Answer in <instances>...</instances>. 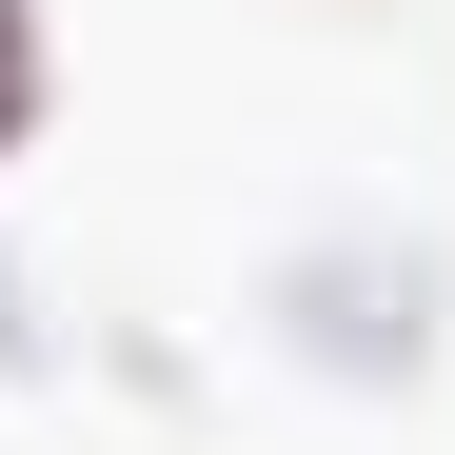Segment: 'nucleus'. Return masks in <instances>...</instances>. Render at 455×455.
Returning a JSON list of instances; mask_svg holds the SVG:
<instances>
[{
    "instance_id": "obj_1",
    "label": "nucleus",
    "mask_w": 455,
    "mask_h": 455,
    "mask_svg": "<svg viewBox=\"0 0 455 455\" xmlns=\"http://www.w3.org/2000/svg\"><path fill=\"white\" fill-rule=\"evenodd\" d=\"M258 337H277V376H317V396H435V356H455V238L396 218V198L297 218L258 258Z\"/></svg>"
},
{
    "instance_id": "obj_2",
    "label": "nucleus",
    "mask_w": 455,
    "mask_h": 455,
    "mask_svg": "<svg viewBox=\"0 0 455 455\" xmlns=\"http://www.w3.org/2000/svg\"><path fill=\"white\" fill-rule=\"evenodd\" d=\"M60 139V0H0V179Z\"/></svg>"
},
{
    "instance_id": "obj_3",
    "label": "nucleus",
    "mask_w": 455,
    "mask_h": 455,
    "mask_svg": "<svg viewBox=\"0 0 455 455\" xmlns=\"http://www.w3.org/2000/svg\"><path fill=\"white\" fill-rule=\"evenodd\" d=\"M40 376H60V297H40L20 238H0V396H40Z\"/></svg>"
},
{
    "instance_id": "obj_4",
    "label": "nucleus",
    "mask_w": 455,
    "mask_h": 455,
    "mask_svg": "<svg viewBox=\"0 0 455 455\" xmlns=\"http://www.w3.org/2000/svg\"><path fill=\"white\" fill-rule=\"evenodd\" d=\"M119 396H159V416H198V356H179L159 317H119Z\"/></svg>"
},
{
    "instance_id": "obj_5",
    "label": "nucleus",
    "mask_w": 455,
    "mask_h": 455,
    "mask_svg": "<svg viewBox=\"0 0 455 455\" xmlns=\"http://www.w3.org/2000/svg\"><path fill=\"white\" fill-rule=\"evenodd\" d=\"M317 20H376V0H317Z\"/></svg>"
}]
</instances>
